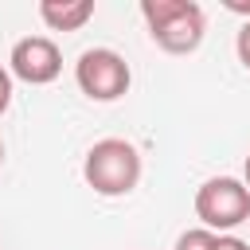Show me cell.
Instances as JSON below:
<instances>
[{
  "instance_id": "1",
  "label": "cell",
  "mask_w": 250,
  "mask_h": 250,
  "mask_svg": "<svg viewBox=\"0 0 250 250\" xmlns=\"http://www.w3.org/2000/svg\"><path fill=\"white\" fill-rule=\"evenodd\" d=\"M148 35L168 55H191L207 35V16L195 0H141Z\"/></svg>"
},
{
  "instance_id": "2",
  "label": "cell",
  "mask_w": 250,
  "mask_h": 250,
  "mask_svg": "<svg viewBox=\"0 0 250 250\" xmlns=\"http://www.w3.org/2000/svg\"><path fill=\"white\" fill-rule=\"evenodd\" d=\"M82 176L105 199L129 195L141 184V152L125 137H102V141L90 145V152L82 160Z\"/></svg>"
},
{
  "instance_id": "3",
  "label": "cell",
  "mask_w": 250,
  "mask_h": 250,
  "mask_svg": "<svg viewBox=\"0 0 250 250\" xmlns=\"http://www.w3.org/2000/svg\"><path fill=\"white\" fill-rule=\"evenodd\" d=\"M74 82L90 102H117L129 94L133 74H129V62L113 47H90L74 62Z\"/></svg>"
},
{
  "instance_id": "4",
  "label": "cell",
  "mask_w": 250,
  "mask_h": 250,
  "mask_svg": "<svg viewBox=\"0 0 250 250\" xmlns=\"http://www.w3.org/2000/svg\"><path fill=\"white\" fill-rule=\"evenodd\" d=\"M195 215L207 230H234L250 219V188L234 176H215L195 191Z\"/></svg>"
},
{
  "instance_id": "5",
  "label": "cell",
  "mask_w": 250,
  "mask_h": 250,
  "mask_svg": "<svg viewBox=\"0 0 250 250\" xmlns=\"http://www.w3.org/2000/svg\"><path fill=\"white\" fill-rule=\"evenodd\" d=\"M8 70L12 78L27 82V86H47L59 78L62 70V51L55 39L47 35H27V39H16L12 55H8Z\"/></svg>"
},
{
  "instance_id": "6",
  "label": "cell",
  "mask_w": 250,
  "mask_h": 250,
  "mask_svg": "<svg viewBox=\"0 0 250 250\" xmlns=\"http://www.w3.org/2000/svg\"><path fill=\"white\" fill-rule=\"evenodd\" d=\"M39 20L51 31H82L94 20V0H43Z\"/></svg>"
},
{
  "instance_id": "7",
  "label": "cell",
  "mask_w": 250,
  "mask_h": 250,
  "mask_svg": "<svg viewBox=\"0 0 250 250\" xmlns=\"http://www.w3.org/2000/svg\"><path fill=\"white\" fill-rule=\"evenodd\" d=\"M215 246H219V234L207 227H191L176 238V250H215Z\"/></svg>"
},
{
  "instance_id": "8",
  "label": "cell",
  "mask_w": 250,
  "mask_h": 250,
  "mask_svg": "<svg viewBox=\"0 0 250 250\" xmlns=\"http://www.w3.org/2000/svg\"><path fill=\"white\" fill-rule=\"evenodd\" d=\"M234 51H238V62L250 70V20L238 27V35H234Z\"/></svg>"
},
{
  "instance_id": "9",
  "label": "cell",
  "mask_w": 250,
  "mask_h": 250,
  "mask_svg": "<svg viewBox=\"0 0 250 250\" xmlns=\"http://www.w3.org/2000/svg\"><path fill=\"white\" fill-rule=\"evenodd\" d=\"M8 105H12V70L0 66V117L8 113Z\"/></svg>"
},
{
  "instance_id": "10",
  "label": "cell",
  "mask_w": 250,
  "mask_h": 250,
  "mask_svg": "<svg viewBox=\"0 0 250 250\" xmlns=\"http://www.w3.org/2000/svg\"><path fill=\"white\" fill-rule=\"evenodd\" d=\"M215 250H250V242H242V238H234V234H219V246Z\"/></svg>"
},
{
  "instance_id": "11",
  "label": "cell",
  "mask_w": 250,
  "mask_h": 250,
  "mask_svg": "<svg viewBox=\"0 0 250 250\" xmlns=\"http://www.w3.org/2000/svg\"><path fill=\"white\" fill-rule=\"evenodd\" d=\"M242 184L250 188V152H246V164H242Z\"/></svg>"
},
{
  "instance_id": "12",
  "label": "cell",
  "mask_w": 250,
  "mask_h": 250,
  "mask_svg": "<svg viewBox=\"0 0 250 250\" xmlns=\"http://www.w3.org/2000/svg\"><path fill=\"white\" fill-rule=\"evenodd\" d=\"M0 164H4V141H0Z\"/></svg>"
}]
</instances>
